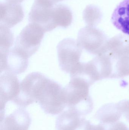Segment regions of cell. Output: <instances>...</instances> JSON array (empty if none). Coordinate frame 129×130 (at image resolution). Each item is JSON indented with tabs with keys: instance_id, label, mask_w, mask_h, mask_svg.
Segmentation results:
<instances>
[{
	"instance_id": "6da1fadb",
	"label": "cell",
	"mask_w": 129,
	"mask_h": 130,
	"mask_svg": "<svg viewBox=\"0 0 129 130\" xmlns=\"http://www.w3.org/2000/svg\"><path fill=\"white\" fill-rule=\"evenodd\" d=\"M31 93L35 102L47 113L58 114L67 108L64 88L42 74L35 82Z\"/></svg>"
},
{
	"instance_id": "7a4b0ae2",
	"label": "cell",
	"mask_w": 129,
	"mask_h": 130,
	"mask_svg": "<svg viewBox=\"0 0 129 130\" xmlns=\"http://www.w3.org/2000/svg\"><path fill=\"white\" fill-rule=\"evenodd\" d=\"M90 85L82 78L70 77L69 84L64 87L67 110L75 111L81 116L91 112L93 103L89 94Z\"/></svg>"
},
{
	"instance_id": "3957f363",
	"label": "cell",
	"mask_w": 129,
	"mask_h": 130,
	"mask_svg": "<svg viewBox=\"0 0 129 130\" xmlns=\"http://www.w3.org/2000/svg\"><path fill=\"white\" fill-rule=\"evenodd\" d=\"M45 33L39 25L30 23L17 36L14 48L18 53L29 59L38 51Z\"/></svg>"
},
{
	"instance_id": "277c9868",
	"label": "cell",
	"mask_w": 129,
	"mask_h": 130,
	"mask_svg": "<svg viewBox=\"0 0 129 130\" xmlns=\"http://www.w3.org/2000/svg\"><path fill=\"white\" fill-rule=\"evenodd\" d=\"M82 49L77 41L71 38H65L57 46L59 66L61 70L70 75L73 73L81 62Z\"/></svg>"
},
{
	"instance_id": "5b68a950",
	"label": "cell",
	"mask_w": 129,
	"mask_h": 130,
	"mask_svg": "<svg viewBox=\"0 0 129 130\" xmlns=\"http://www.w3.org/2000/svg\"><path fill=\"white\" fill-rule=\"evenodd\" d=\"M29 20L39 25L45 32L51 31L58 27L56 5L48 0H35L29 13Z\"/></svg>"
},
{
	"instance_id": "8992f818",
	"label": "cell",
	"mask_w": 129,
	"mask_h": 130,
	"mask_svg": "<svg viewBox=\"0 0 129 130\" xmlns=\"http://www.w3.org/2000/svg\"><path fill=\"white\" fill-rule=\"evenodd\" d=\"M0 77V106L4 108L9 101L12 102L19 93L20 83L16 75L8 72H3Z\"/></svg>"
},
{
	"instance_id": "52a82bcc",
	"label": "cell",
	"mask_w": 129,
	"mask_h": 130,
	"mask_svg": "<svg viewBox=\"0 0 129 130\" xmlns=\"http://www.w3.org/2000/svg\"><path fill=\"white\" fill-rule=\"evenodd\" d=\"M31 118L24 108L18 107L10 114L1 113V130H28Z\"/></svg>"
},
{
	"instance_id": "ba28073f",
	"label": "cell",
	"mask_w": 129,
	"mask_h": 130,
	"mask_svg": "<svg viewBox=\"0 0 129 130\" xmlns=\"http://www.w3.org/2000/svg\"><path fill=\"white\" fill-rule=\"evenodd\" d=\"M24 18L22 7L19 3L5 1L0 4V25L8 28L13 27Z\"/></svg>"
},
{
	"instance_id": "9c48e42d",
	"label": "cell",
	"mask_w": 129,
	"mask_h": 130,
	"mask_svg": "<svg viewBox=\"0 0 129 130\" xmlns=\"http://www.w3.org/2000/svg\"><path fill=\"white\" fill-rule=\"evenodd\" d=\"M111 21L117 29L129 36V0H123L117 5Z\"/></svg>"
},
{
	"instance_id": "30bf717a",
	"label": "cell",
	"mask_w": 129,
	"mask_h": 130,
	"mask_svg": "<svg viewBox=\"0 0 129 130\" xmlns=\"http://www.w3.org/2000/svg\"><path fill=\"white\" fill-rule=\"evenodd\" d=\"M122 114L117 104H107L102 106L97 112L96 117L104 126L110 125L119 121Z\"/></svg>"
},
{
	"instance_id": "8fae6325",
	"label": "cell",
	"mask_w": 129,
	"mask_h": 130,
	"mask_svg": "<svg viewBox=\"0 0 129 130\" xmlns=\"http://www.w3.org/2000/svg\"><path fill=\"white\" fill-rule=\"evenodd\" d=\"M79 114L69 110L61 113L56 121L58 130H75L80 126L83 119Z\"/></svg>"
},
{
	"instance_id": "7c38bea8",
	"label": "cell",
	"mask_w": 129,
	"mask_h": 130,
	"mask_svg": "<svg viewBox=\"0 0 129 130\" xmlns=\"http://www.w3.org/2000/svg\"><path fill=\"white\" fill-rule=\"evenodd\" d=\"M1 46L0 51H5L11 48L13 45L14 35L10 28L0 25Z\"/></svg>"
},
{
	"instance_id": "4fadbf2b",
	"label": "cell",
	"mask_w": 129,
	"mask_h": 130,
	"mask_svg": "<svg viewBox=\"0 0 129 130\" xmlns=\"http://www.w3.org/2000/svg\"><path fill=\"white\" fill-rule=\"evenodd\" d=\"M117 105L122 115L129 122V100L120 101L117 104Z\"/></svg>"
},
{
	"instance_id": "5bb4252c",
	"label": "cell",
	"mask_w": 129,
	"mask_h": 130,
	"mask_svg": "<svg viewBox=\"0 0 129 130\" xmlns=\"http://www.w3.org/2000/svg\"><path fill=\"white\" fill-rule=\"evenodd\" d=\"M107 130H129V128L125 124L118 121L113 124L109 125V128Z\"/></svg>"
},
{
	"instance_id": "9a60e30c",
	"label": "cell",
	"mask_w": 129,
	"mask_h": 130,
	"mask_svg": "<svg viewBox=\"0 0 129 130\" xmlns=\"http://www.w3.org/2000/svg\"><path fill=\"white\" fill-rule=\"evenodd\" d=\"M83 130H107L105 127L101 124L93 125L89 122Z\"/></svg>"
},
{
	"instance_id": "2e32d148",
	"label": "cell",
	"mask_w": 129,
	"mask_h": 130,
	"mask_svg": "<svg viewBox=\"0 0 129 130\" xmlns=\"http://www.w3.org/2000/svg\"><path fill=\"white\" fill-rule=\"evenodd\" d=\"M24 0H6V1L14 3H19L22 2Z\"/></svg>"
},
{
	"instance_id": "e0dca14e",
	"label": "cell",
	"mask_w": 129,
	"mask_h": 130,
	"mask_svg": "<svg viewBox=\"0 0 129 130\" xmlns=\"http://www.w3.org/2000/svg\"><path fill=\"white\" fill-rule=\"evenodd\" d=\"M51 2L53 3V4H55L57 2H60L62 1H63V0H50Z\"/></svg>"
}]
</instances>
